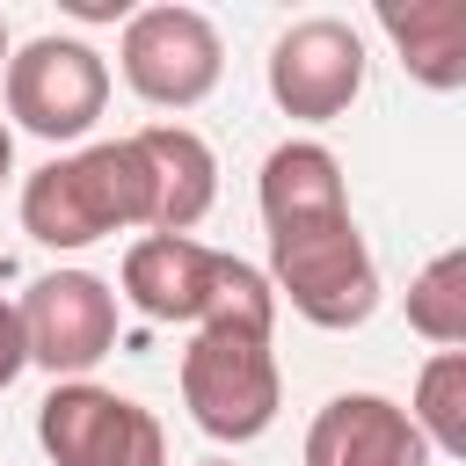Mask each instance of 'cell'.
Segmentation results:
<instances>
[{"label": "cell", "mask_w": 466, "mask_h": 466, "mask_svg": "<svg viewBox=\"0 0 466 466\" xmlns=\"http://www.w3.org/2000/svg\"><path fill=\"white\" fill-rule=\"evenodd\" d=\"M124 299L146 320H182V328H248L277 335V291L255 262L204 248L189 233H146L124 248Z\"/></svg>", "instance_id": "cell-1"}, {"label": "cell", "mask_w": 466, "mask_h": 466, "mask_svg": "<svg viewBox=\"0 0 466 466\" xmlns=\"http://www.w3.org/2000/svg\"><path fill=\"white\" fill-rule=\"evenodd\" d=\"M124 226L153 233V175H146L138 138L80 146L66 160H44L22 182V233L36 248L73 255V248H87L102 233H124Z\"/></svg>", "instance_id": "cell-2"}, {"label": "cell", "mask_w": 466, "mask_h": 466, "mask_svg": "<svg viewBox=\"0 0 466 466\" xmlns=\"http://www.w3.org/2000/svg\"><path fill=\"white\" fill-rule=\"evenodd\" d=\"M269 291L291 299V313L313 328H364L379 313V262L350 204L269 226Z\"/></svg>", "instance_id": "cell-3"}, {"label": "cell", "mask_w": 466, "mask_h": 466, "mask_svg": "<svg viewBox=\"0 0 466 466\" xmlns=\"http://www.w3.org/2000/svg\"><path fill=\"white\" fill-rule=\"evenodd\" d=\"M284 371L269 335L248 328H197L182 350V408L211 444H255L277 422Z\"/></svg>", "instance_id": "cell-4"}, {"label": "cell", "mask_w": 466, "mask_h": 466, "mask_svg": "<svg viewBox=\"0 0 466 466\" xmlns=\"http://www.w3.org/2000/svg\"><path fill=\"white\" fill-rule=\"evenodd\" d=\"M36 444L51 466H167L160 415L95 379H58L36 400Z\"/></svg>", "instance_id": "cell-5"}, {"label": "cell", "mask_w": 466, "mask_h": 466, "mask_svg": "<svg viewBox=\"0 0 466 466\" xmlns=\"http://www.w3.org/2000/svg\"><path fill=\"white\" fill-rule=\"evenodd\" d=\"M116 66H124V80H131L138 102H153V109H197L218 87V73H226V44H218L211 15L167 0V7L124 15Z\"/></svg>", "instance_id": "cell-6"}, {"label": "cell", "mask_w": 466, "mask_h": 466, "mask_svg": "<svg viewBox=\"0 0 466 466\" xmlns=\"http://www.w3.org/2000/svg\"><path fill=\"white\" fill-rule=\"evenodd\" d=\"M109 109V66L80 36H36L7 58V116L51 146L87 138L95 116Z\"/></svg>", "instance_id": "cell-7"}, {"label": "cell", "mask_w": 466, "mask_h": 466, "mask_svg": "<svg viewBox=\"0 0 466 466\" xmlns=\"http://www.w3.org/2000/svg\"><path fill=\"white\" fill-rule=\"evenodd\" d=\"M15 313H22L29 364H44L51 379H87L116 350V291L95 269H51V277H36Z\"/></svg>", "instance_id": "cell-8"}, {"label": "cell", "mask_w": 466, "mask_h": 466, "mask_svg": "<svg viewBox=\"0 0 466 466\" xmlns=\"http://www.w3.org/2000/svg\"><path fill=\"white\" fill-rule=\"evenodd\" d=\"M364 95V36L342 15H306L269 44V102L299 124H335Z\"/></svg>", "instance_id": "cell-9"}, {"label": "cell", "mask_w": 466, "mask_h": 466, "mask_svg": "<svg viewBox=\"0 0 466 466\" xmlns=\"http://www.w3.org/2000/svg\"><path fill=\"white\" fill-rule=\"evenodd\" d=\"M437 451L386 393H335L306 422V466H430Z\"/></svg>", "instance_id": "cell-10"}, {"label": "cell", "mask_w": 466, "mask_h": 466, "mask_svg": "<svg viewBox=\"0 0 466 466\" xmlns=\"http://www.w3.org/2000/svg\"><path fill=\"white\" fill-rule=\"evenodd\" d=\"M153 175V233H189L204 226L211 197H218V153L189 131V124H146L131 131Z\"/></svg>", "instance_id": "cell-11"}, {"label": "cell", "mask_w": 466, "mask_h": 466, "mask_svg": "<svg viewBox=\"0 0 466 466\" xmlns=\"http://www.w3.org/2000/svg\"><path fill=\"white\" fill-rule=\"evenodd\" d=\"M379 29L393 36L400 66H408L422 87H437V95L466 87V7H459V0H408V7H379Z\"/></svg>", "instance_id": "cell-12"}, {"label": "cell", "mask_w": 466, "mask_h": 466, "mask_svg": "<svg viewBox=\"0 0 466 466\" xmlns=\"http://www.w3.org/2000/svg\"><path fill=\"white\" fill-rule=\"evenodd\" d=\"M255 204H262V226H291V218H313V211H342V204H350L342 160H335L320 138H284V146L262 160Z\"/></svg>", "instance_id": "cell-13"}, {"label": "cell", "mask_w": 466, "mask_h": 466, "mask_svg": "<svg viewBox=\"0 0 466 466\" xmlns=\"http://www.w3.org/2000/svg\"><path fill=\"white\" fill-rule=\"evenodd\" d=\"M408 422L422 430L430 451L466 459V350H437V357L415 371V408H408Z\"/></svg>", "instance_id": "cell-14"}, {"label": "cell", "mask_w": 466, "mask_h": 466, "mask_svg": "<svg viewBox=\"0 0 466 466\" xmlns=\"http://www.w3.org/2000/svg\"><path fill=\"white\" fill-rule=\"evenodd\" d=\"M408 328L437 350L466 342V248H444L437 262H422V277L408 284Z\"/></svg>", "instance_id": "cell-15"}, {"label": "cell", "mask_w": 466, "mask_h": 466, "mask_svg": "<svg viewBox=\"0 0 466 466\" xmlns=\"http://www.w3.org/2000/svg\"><path fill=\"white\" fill-rule=\"evenodd\" d=\"M29 371V342H22V313H15V299H0V393L15 386Z\"/></svg>", "instance_id": "cell-16"}, {"label": "cell", "mask_w": 466, "mask_h": 466, "mask_svg": "<svg viewBox=\"0 0 466 466\" xmlns=\"http://www.w3.org/2000/svg\"><path fill=\"white\" fill-rule=\"evenodd\" d=\"M7 167H15V131L0 124V182H7Z\"/></svg>", "instance_id": "cell-17"}, {"label": "cell", "mask_w": 466, "mask_h": 466, "mask_svg": "<svg viewBox=\"0 0 466 466\" xmlns=\"http://www.w3.org/2000/svg\"><path fill=\"white\" fill-rule=\"evenodd\" d=\"M0 73H7V15H0Z\"/></svg>", "instance_id": "cell-18"}, {"label": "cell", "mask_w": 466, "mask_h": 466, "mask_svg": "<svg viewBox=\"0 0 466 466\" xmlns=\"http://www.w3.org/2000/svg\"><path fill=\"white\" fill-rule=\"evenodd\" d=\"M197 466H233V459H197Z\"/></svg>", "instance_id": "cell-19"}]
</instances>
